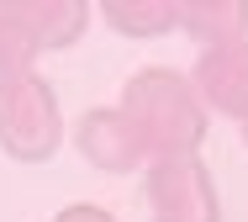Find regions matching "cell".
I'll return each instance as SVG.
<instances>
[{
  "instance_id": "8992f818",
  "label": "cell",
  "mask_w": 248,
  "mask_h": 222,
  "mask_svg": "<svg viewBox=\"0 0 248 222\" xmlns=\"http://www.w3.org/2000/svg\"><path fill=\"white\" fill-rule=\"evenodd\" d=\"M16 11H21V21H27V32H32L37 48L69 43L79 32V11L74 5H16Z\"/></svg>"
},
{
  "instance_id": "277c9868",
  "label": "cell",
  "mask_w": 248,
  "mask_h": 222,
  "mask_svg": "<svg viewBox=\"0 0 248 222\" xmlns=\"http://www.w3.org/2000/svg\"><path fill=\"white\" fill-rule=\"evenodd\" d=\"M79 143L100 169H132L143 154V143H138V132L127 127L122 111H90L85 127H79Z\"/></svg>"
},
{
  "instance_id": "3957f363",
  "label": "cell",
  "mask_w": 248,
  "mask_h": 222,
  "mask_svg": "<svg viewBox=\"0 0 248 222\" xmlns=\"http://www.w3.org/2000/svg\"><path fill=\"white\" fill-rule=\"evenodd\" d=\"M148 201L158 222H211V190L196 164L185 159H158L148 174Z\"/></svg>"
},
{
  "instance_id": "7a4b0ae2",
  "label": "cell",
  "mask_w": 248,
  "mask_h": 222,
  "mask_svg": "<svg viewBox=\"0 0 248 222\" xmlns=\"http://www.w3.org/2000/svg\"><path fill=\"white\" fill-rule=\"evenodd\" d=\"M58 95L48 90V79L37 74H16V79H0V148L11 159H48L58 148Z\"/></svg>"
},
{
  "instance_id": "5b68a950",
  "label": "cell",
  "mask_w": 248,
  "mask_h": 222,
  "mask_svg": "<svg viewBox=\"0 0 248 222\" xmlns=\"http://www.w3.org/2000/svg\"><path fill=\"white\" fill-rule=\"evenodd\" d=\"M43 53L21 21L16 5H0V79H16V74H32V58Z\"/></svg>"
},
{
  "instance_id": "6da1fadb",
  "label": "cell",
  "mask_w": 248,
  "mask_h": 222,
  "mask_svg": "<svg viewBox=\"0 0 248 222\" xmlns=\"http://www.w3.org/2000/svg\"><path fill=\"white\" fill-rule=\"evenodd\" d=\"M127 127L138 132V143L164 154V159H180V148H190L201 132V116H196V101L185 90V79L153 69L143 79H132L127 90Z\"/></svg>"
},
{
  "instance_id": "52a82bcc",
  "label": "cell",
  "mask_w": 248,
  "mask_h": 222,
  "mask_svg": "<svg viewBox=\"0 0 248 222\" xmlns=\"http://www.w3.org/2000/svg\"><path fill=\"white\" fill-rule=\"evenodd\" d=\"M53 222H111L106 212H95V206H69V212H58Z\"/></svg>"
}]
</instances>
